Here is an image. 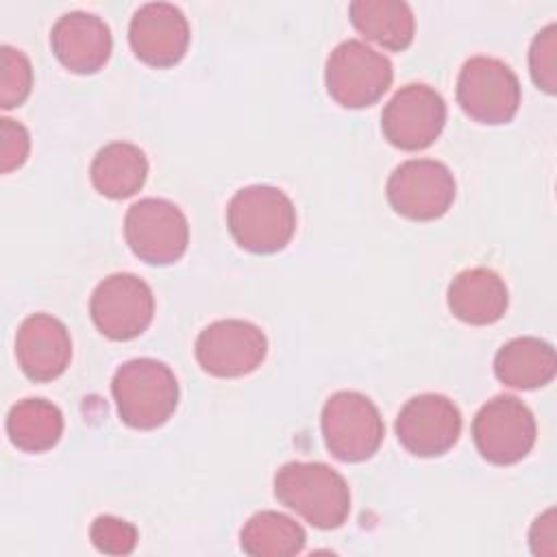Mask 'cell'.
Masks as SVG:
<instances>
[{
  "label": "cell",
  "mask_w": 557,
  "mask_h": 557,
  "mask_svg": "<svg viewBox=\"0 0 557 557\" xmlns=\"http://www.w3.org/2000/svg\"><path fill=\"white\" fill-rule=\"evenodd\" d=\"M274 496L318 529H337L350 513L346 479L322 461H289L274 474Z\"/></svg>",
  "instance_id": "obj_1"
},
{
  "label": "cell",
  "mask_w": 557,
  "mask_h": 557,
  "mask_svg": "<svg viewBox=\"0 0 557 557\" xmlns=\"http://www.w3.org/2000/svg\"><path fill=\"white\" fill-rule=\"evenodd\" d=\"M226 222L233 239L244 250L272 255L283 250L294 237L296 209L283 189L248 185L231 198Z\"/></svg>",
  "instance_id": "obj_2"
},
{
  "label": "cell",
  "mask_w": 557,
  "mask_h": 557,
  "mask_svg": "<svg viewBox=\"0 0 557 557\" xmlns=\"http://www.w3.org/2000/svg\"><path fill=\"white\" fill-rule=\"evenodd\" d=\"M111 394L122 422L141 431L165 424L178 405L174 372L150 357L122 363L113 374Z\"/></svg>",
  "instance_id": "obj_3"
},
{
  "label": "cell",
  "mask_w": 557,
  "mask_h": 557,
  "mask_svg": "<svg viewBox=\"0 0 557 557\" xmlns=\"http://www.w3.org/2000/svg\"><path fill=\"white\" fill-rule=\"evenodd\" d=\"M392 78V61L359 39L337 44L324 67L329 96L346 109L374 104L387 91Z\"/></svg>",
  "instance_id": "obj_4"
},
{
  "label": "cell",
  "mask_w": 557,
  "mask_h": 557,
  "mask_svg": "<svg viewBox=\"0 0 557 557\" xmlns=\"http://www.w3.org/2000/svg\"><path fill=\"white\" fill-rule=\"evenodd\" d=\"M322 437L339 461L370 459L385 435L376 405L361 392H335L322 407Z\"/></svg>",
  "instance_id": "obj_5"
},
{
  "label": "cell",
  "mask_w": 557,
  "mask_h": 557,
  "mask_svg": "<svg viewBox=\"0 0 557 557\" xmlns=\"http://www.w3.org/2000/svg\"><path fill=\"white\" fill-rule=\"evenodd\" d=\"M128 248L146 263L168 265L178 261L189 244L185 213L170 200L141 198L124 218Z\"/></svg>",
  "instance_id": "obj_6"
},
{
  "label": "cell",
  "mask_w": 557,
  "mask_h": 557,
  "mask_svg": "<svg viewBox=\"0 0 557 557\" xmlns=\"http://www.w3.org/2000/svg\"><path fill=\"white\" fill-rule=\"evenodd\" d=\"M457 102L481 124H505L520 107L518 76L500 59L472 57L459 72Z\"/></svg>",
  "instance_id": "obj_7"
},
{
  "label": "cell",
  "mask_w": 557,
  "mask_h": 557,
  "mask_svg": "<svg viewBox=\"0 0 557 557\" xmlns=\"http://www.w3.org/2000/svg\"><path fill=\"white\" fill-rule=\"evenodd\" d=\"M535 418L516 396L487 400L472 420V437L483 459L509 466L524 459L535 444Z\"/></svg>",
  "instance_id": "obj_8"
},
{
  "label": "cell",
  "mask_w": 557,
  "mask_h": 557,
  "mask_svg": "<svg viewBox=\"0 0 557 557\" xmlns=\"http://www.w3.org/2000/svg\"><path fill=\"white\" fill-rule=\"evenodd\" d=\"M96 329L115 342L141 335L154 315V296L146 281L135 274L117 272L100 281L89 300Z\"/></svg>",
  "instance_id": "obj_9"
},
{
  "label": "cell",
  "mask_w": 557,
  "mask_h": 557,
  "mask_svg": "<svg viewBox=\"0 0 557 557\" xmlns=\"http://www.w3.org/2000/svg\"><path fill=\"white\" fill-rule=\"evenodd\" d=\"M455 176L435 159H411L400 163L387 178L392 209L409 220H435L455 200Z\"/></svg>",
  "instance_id": "obj_10"
},
{
  "label": "cell",
  "mask_w": 557,
  "mask_h": 557,
  "mask_svg": "<svg viewBox=\"0 0 557 557\" xmlns=\"http://www.w3.org/2000/svg\"><path fill=\"white\" fill-rule=\"evenodd\" d=\"M444 122V98L424 83L400 87L381 115L385 139L400 150H422L431 146L440 137Z\"/></svg>",
  "instance_id": "obj_11"
},
{
  "label": "cell",
  "mask_w": 557,
  "mask_h": 557,
  "mask_svg": "<svg viewBox=\"0 0 557 557\" xmlns=\"http://www.w3.org/2000/svg\"><path fill=\"white\" fill-rule=\"evenodd\" d=\"M268 352L263 331L246 320H218L205 326L196 339L200 368L220 379L250 374Z\"/></svg>",
  "instance_id": "obj_12"
},
{
  "label": "cell",
  "mask_w": 557,
  "mask_h": 557,
  "mask_svg": "<svg viewBox=\"0 0 557 557\" xmlns=\"http://www.w3.org/2000/svg\"><path fill=\"white\" fill-rule=\"evenodd\" d=\"M461 433L457 405L442 394H420L407 400L396 418L398 442L416 457H440Z\"/></svg>",
  "instance_id": "obj_13"
},
{
  "label": "cell",
  "mask_w": 557,
  "mask_h": 557,
  "mask_svg": "<svg viewBox=\"0 0 557 557\" xmlns=\"http://www.w3.org/2000/svg\"><path fill=\"white\" fill-rule=\"evenodd\" d=\"M128 41L137 59L144 63L152 67H170L187 52V17L170 2L141 4L131 17Z\"/></svg>",
  "instance_id": "obj_14"
},
{
  "label": "cell",
  "mask_w": 557,
  "mask_h": 557,
  "mask_svg": "<svg viewBox=\"0 0 557 557\" xmlns=\"http://www.w3.org/2000/svg\"><path fill=\"white\" fill-rule=\"evenodd\" d=\"M15 357L22 372L35 383L61 376L72 359V339L65 324L48 313L28 315L15 335Z\"/></svg>",
  "instance_id": "obj_15"
},
{
  "label": "cell",
  "mask_w": 557,
  "mask_h": 557,
  "mask_svg": "<svg viewBox=\"0 0 557 557\" xmlns=\"http://www.w3.org/2000/svg\"><path fill=\"white\" fill-rule=\"evenodd\" d=\"M50 46L54 57L74 74H94L111 57V30L94 13L70 11L63 13L52 30Z\"/></svg>",
  "instance_id": "obj_16"
},
{
  "label": "cell",
  "mask_w": 557,
  "mask_h": 557,
  "mask_svg": "<svg viewBox=\"0 0 557 557\" xmlns=\"http://www.w3.org/2000/svg\"><path fill=\"white\" fill-rule=\"evenodd\" d=\"M446 300L455 318L476 326L498 322L509 305L505 281L487 268L459 272L448 285Z\"/></svg>",
  "instance_id": "obj_17"
},
{
  "label": "cell",
  "mask_w": 557,
  "mask_h": 557,
  "mask_svg": "<svg viewBox=\"0 0 557 557\" xmlns=\"http://www.w3.org/2000/svg\"><path fill=\"white\" fill-rule=\"evenodd\" d=\"M557 357L548 342L537 337H516L500 346L494 357V374L516 389H535L553 381Z\"/></svg>",
  "instance_id": "obj_18"
},
{
  "label": "cell",
  "mask_w": 557,
  "mask_h": 557,
  "mask_svg": "<svg viewBox=\"0 0 557 557\" xmlns=\"http://www.w3.org/2000/svg\"><path fill=\"white\" fill-rule=\"evenodd\" d=\"M348 15L363 37L387 50H405L413 41L416 17L403 0H355Z\"/></svg>",
  "instance_id": "obj_19"
},
{
  "label": "cell",
  "mask_w": 557,
  "mask_h": 557,
  "mask_svg": "<svg viewBox=\"0 0 557 557\" xmlns=\"http://www.w3.org/2000/svg\"><path fill=\"white\" fill-rule=\"evenodd\" d=\"M94 187L113 200L139 191L148 176V159L141 148L128 141H113L100 148L91 161Z\"/></svg>",
  "instance_id": "obj_20"
},
{
  "label": "cell",
  "mask_w": 557,
  "mask_h": 557,
  "mask_svg": "<svg viewBox=\"0 0 557 557\" xmlns=\"http://www.w3.org/2000/svg\"><path fill=\"white\" fill-rule=\"evenodd\" d=\"M7 433L13 446L26 453L50 450L63 433V413L46 398H24L7 416Z\"/></svg>",
  "instance_id": "obj_21"
},
{
  "label": "cell",
  "mask_w": 557,
  "mask_h": 557,
  "mask_svg": "<svg viewBox=\"0 0 557 557\" xmlns=\"http://www.w3.org/2000/svg\"><path fill=\"white\" fill-rule=\"evenodd\" d=\"M242 548L252 557H292L305 548V529L285 513L259 511L242 529Z\"/></svg>",
  "instance_id": "obj_22"
},
{
  "label": "cell",
  "mask_w": 557,
  "mask_h": 557,
  "mask_svg": "<svg viewBox=\"0 0 557 557\" xmlns=\"http://www.w3.org/2000/svg\"><path fill=\"white\" fill-rule=\"evenodd\" d=\"M0 107L2 109H13L20 107L33 87V67L28 57L13 48V46H2L0 48Z\"/></svg>",
  "instance_id": "obj_23"
},
{
  "label": "cell",
  "mask_w": 557,
  "mask_h": 557,
  "mask_svg": "<svg viewBox=\"0 0 557 557\" xmlns=\"http://www.w3.org/2000/svg\"><path fill=\"white\" fill-rule=\"evenodd\" d=\"M529 70L533 83L546 94L557 91V26H544L531 41Z\"/></svg>",
  "instance_id": "obj_24"
},
{
  "label": "cell",
  "mask_w": 557,
  "mask_h": 557,
  "mask_svg": "<svg viewBox=\"0 0 557 557\" xmlns=\"http://www.w3.org/2000/svg\"><path fill=\"white\" fill-rule=\"evenodd\" d=\"M89 537L94 546L107 555H128L135 550V544L139 540L137 529L115 516H98L91 522Z\"/></svg>",
  "instance_id": "obj_25"
},
{
  "label": "cell",
  "mask_w": 557,
  "mask_h": 557,
  "mask_svg": "<svg viewBox=\"0 0 557 557\" xmlns=\"http://www.w3.org/2000/svg\"><path fill=\"white\" fill-rule=\"evenodd\" d=\"M0 135H2L0 161H2V172L7 174L26 161L30 152V135L20 122L11 117L0 120Z\"/></svg>",
  "instance_id": "obj_26"
},
{
  "label": "cell",
  "mask_w": 557,
  "mask_h": 557,
  "mask_svg": "<svg viewBox=\"0 0 557 557\" xmlns=\"http://www.w3.org/2000/svg\"><path fill=\"white\" fill-rule=\"evenodd\" d=\"M529 544L535 555L555 557L557 555V518L555 509H546L542 516L535 518L529 531Z\"/></svg>",
  "instance_id": "obj_27"
}]
</instances>
